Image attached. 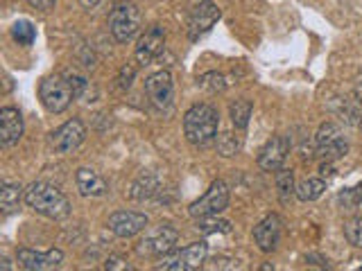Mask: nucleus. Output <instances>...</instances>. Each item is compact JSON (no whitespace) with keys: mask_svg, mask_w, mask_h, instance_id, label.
Listing matches in <instances>:
<instances>
[{"mask_svg":"<svg viewBox=\"0 0 362 271\" xmlns=\"http://www.w3.org/2000/svg\"><path fill=\"white\" fill-rule=\"evenodd\" d=\"M220 113L211 104H195L184 116V136L190 145L206 147L218 138Z\"/></svg>","mask_w":362,"mask_h":271,"instance_id":"obj_2","label":"nucleus"},{"mask_svg":"<svg viewBox=\"0 0 362 271\" xmlns=\"http://www.w3.org/2000/svg\"><path fill=\"white\" fill-rule=\"evenodd\" d=\"M100 3H102V0H79V5H82L84 9H95Z\"/></svg>","mask_w":362,"mask_h":271,"instance_id":"obj_35","label":"nucleus"},{"mask_svg":"<svg viewBox=\"0 0 362 271\" xmlns=\"http://www.w3.org/2000/svg\"><path fill=\"white\" fill-rule=\"evenodd\" d=\"M66 79L71 82V86H73V90H75V97H82V95H84V90L88 88L86 77L77 75V73H66Z\"/></svg>","mask_w":362,"mask_h":271,"instance_id":"obj_31","label":"nucleus"},{"mask_svg":"<svg viewBox=\"0 0 362 271\" xmlns=\"http://www.w3.org/2000/svg\"><path fill=\"white\" fill-rule=\"evenodd\" d=\"M21 197H25V190L18 183H3V190H0V212H3V217H9L11 212L18 210Z\"/></svg>","mask_w":362,"mask_h":271,"instance_id":"obj_19","label":"nucleus"},{"mask_svg":"<svg viewBox=\"0 0 362 271\" xmlns=\"http://www.w3.org/2000/svg\"><path fill=\"white\" fill-rule=\"evenodd\" d=\"M276 190H279V199L281 203H290L292 195H297V188H294V174L292 169H276Z\"/></svg>","mask_w":362,"mask_h":271,"instance_id":"obj_24","label":"nucleus"},{"mask_svg":"<svg viewBox=\"0 0 362 271\" xmlns=\"http://www.w3.org/2000/svg\"><path fill=\"white\" fill-rule=\"evenodd\" d=\"M86 140V124L79 118H71L59 129L50 133V145L57 154H73Z\"/></svg>","mask_w":362,"mask_h":271,"instance_id":"obj_8","label":"nucleus"},{"mask_svg":"<svg viewBox=\"0 0 362 271\" xmlns=\"http://www.w3.org/2000/svg\"><path fill=\"white\" fill-rule=\"evenodd\" d=\"M229 199H231L229 186H226L224 181H213L211 188L206 190V195L190 203L188 212H190L192 219L215 217V215H220V212L226 210V206H229Z\"/></svg>","mask_w":362,"mask_h":271,"instance_id":"obj_6","label":"nucleus"},{"mask_svg":"<svg viewBox=\"0 0 362 271\" xmlns=\"http://www.w3.org/2000/svg\"><path fill=\"white\" fill-rule=\"evenodd\" d=\"M28 3L39 11H50V9H54L57 0H28Z\"/></svg>","mask_w":362,"mask_h":271,"instance_id":"obj_32","label":"nucleus"},{"mask_svg":"<svg viewBox=\"0 0 362 271\" xmlns=\"http://www.w3.org/2000/svg\"><path fill=\"white\" fill-rule=\"evenodd\" d=\"M145 93L150 97V102L156 109H170L175 100V84H173V75L168 71H158L145 79Z\"/></svg>","mask_w":362,"mask_h":271,"instance_id":"obj_9","label":"nucleus"},{"mask_svg":"<svg viewBox=\"0 0 362 271\" xmlns=\"http://www.w3.org/2000/svg\"><path fill=\"white\" fill-rule=\"evenodd\" d=\"M9 90H11V77L5 75V93H9Z\"/></svg>","mask_w":362,"mask_h":271,"instance_id":"obj_37","label":"nucleus"},{"mask_svg":"<svg viewBox=\"0 0 362 271\" xmlns=\"http://www.w3.org/2000/svg\"><path fill=\"white\" fill-rule=\"evenodd\" d=\"M141 9L129 0H120L109 11V32L118 43H129L141 32Z\"/></svg>","mask_w":362,"mask_h":271,"instance_id":"obj_3","label":"nucleus"},{"mask_svg":"<svg viewBox=\"0 0 362 271\" xmlns=\"http://www.w3.org/2000/svg\"><path fill=\"white\" fill-rule=\"evenodd\" d=\"M39 97L48 113H64L68 107H71V102L77 100L75 90H73L71 82L66 79V75L45 77L39 86Z\"/></svg>","mask_w":362,"mask_h":271,"instance_id":"obj_5","label":"nucleus"},{"mask_svg":"<svg viewBox=\"0 0 362 271\" xmlns=\"http://www.w3.org/2000/svg\"><path fill=\"white\" fill-rule=\"evenodd\" d=\"M147 224H150V217H147L145 212H136V210H118V212H113L107 222L109 231L118 237L139 235L141 231L147 229Z\"/></svg>","mask_w":362,"mask_h":271,"instance_id":"obj_11","label":"nucleus"},{"mask_svg":"<svg viewBox=\"0 0 362 271\" xmlns=\"http://www.w3.org/2000/svg\"><path fill=\"white\" fill-rule=\"evenodd\" d=\"M305 263L317 265V267H331V265H328V260H326V258L317 255V253H308V255H305Z\"/></svg>","mask_w":362,"mask_h":271,"instance_id":"obj_34","label":"nucleus"},{"mask_svg":"<svg viewBox=\"0 0 362 271\" xmlns=\"http://www.w3.org/2000/svg\"><path fill=\"white\" fill-rule=\"evenodd\" d=\"M23 136V116L14 107L0 109V143L3 147H11L21 140Z\"/></svg>","mask_w":362,"mask_h":271,"instance_id":"obj_17","label":"nucleus"},{"mask_svg":"<svg viewBox=\"0 0 362 271\" xmlns=\"http://www.w3.org/2000/svg\"><path fill=\"white\" fill-rule=\"evenodd\" d=\"M134 77H136V66L134 64H127V66H122L120 68V75H118V88L120 90H127L134 82Z\"/></svg>","mask_w":362,"mask_h":271,"instance_id":"obj_30","label":"nucleus"},{"mask_svg":"<svg viewBox=\"0 0 362 271\" xmlns=\"http://www.w3.org/2000/svg\"><path fill=\"white\" fill-rule=\"evenodd\" d=\"M11 39H14L18 45H32L34 39H37V30L30 20H16L11 25Z\"/></svg>","mask_w":362,"mask_h":271,"instance_id":"obj_25","label":"nucleus"},{"mask_svg":"<svg viewBox=\"0 0 362 271\" xmlns=\"http://www.w3.org/2000/svg\"><path fill=\"white\" fill-rule=\"evenodd\" d=\"M199 86L211 90V93H220V90H224L226 82H224V77L218 73H206V75L199 77Z\"/></svg>","mask_w":362,"mask_h":271,"instance_id":"obj_29","label":"nucleus"},{"mask_svg":"<svg viewBox=\"0 0 362 271\" xmlns=\"http://www.w3.org/2000/svg\"><path fill=\"white\" fill-rule=\"evenodd\" d=\"M25 203L48 219H66L71 215V201L59 188H54L45 181H34L25 188Z\"/></svg>","mask_w":362,"mask_h":271,"instance_id":"obj_1","label":"nucleus"},{"mask_svg":"<svg viewBox=\"0 0 362 271\" xmlns=\"http://www.w3.org/2000/svg\"><path fill=\"white\" fill-rule=\"evenodd\" d=\"M283 222L279 215H267L254 226V242L263 253H272L281 242Z\"/></svg>","mask_w":362,"mask_h":271,"instance_id":"obj_16","label":"nucleus"},{"mask_svg":"<svg viewBox=\"0 0 362 271\" xmlns=\"http://www.w3.org/2000/svg\"><path fill=\"white\" fill-rule=\"evenodd\" d=\"M315 150L317 156L324 158L326 163H333L337 158H342L349 152V143L344 138L342 129L335 122H324L315 136Z\"/></svg>","mask_w":362,"mask_h":271,"instance_id":"obj_7","label":"nucleus"},{"mask_svg":"<svg viewBox=\"0 0 362 271\" xmlns=\"http://www.w3.org/2000/svg\"><path fill=\"white\" fill-rule=\"evenodd\" d=\"M16 260L28 271H48V269H57L64 263V251L62 248H50V251L41 253L34 251V248H18Z\"/></svg>","mask_w":362,"mask_h":271,"instance_id":"obj_14","label":"nucleus"},{"mask_svg":"<svg viewBox=\"0 0 362 271\" xmlns=\"http://www.w3.org/2000/svg\"><path fill=\"white\" fill-rule=\"evenodd\" d=\"M209 255V244L199 240L184 248H173L170 253L161 255V263L156 265V271H195L204 265Z\"/></svg>","mask_w":362,"mask_h":271,"instance_id":"obj_4","label":"nucleus"},{"mask_svg":"<svg viewBox=\"0 0 362 271\" xmlns=\"http://www.w3.org/2000/svg\"><path fill=\"white\" fill-rule=\"evenodd\" d=\"M344 237H346L349 244L362 248V215L344 224Z\"/></svg>","mask_w":362,"mask_h":271,"instance_id":"obj_28","label":"nucleus"},{"mask_svg":"<svg viewBox=\"0 0 362 271\" xmlns=\"http://www.w3.org/2000/svg\"><path fill=\"white\" fill-rule=\"evenodd\" d=\"M105 269H129V265L124 263L122 258H118V255H111L107 263H105Z\"/></svg>","mask_w":362,"mask_h":271,"instance_id":"obj_33","label":"nucleus"},{"mask_svg":"<svg viewBox=\"0 0 362 271\" xmlns=\"http://www.w3.org/2000/svg\"><path fill=\"white\" fill-rule=\"evenodd\" d=\"M339 206H342L344 210H356L360 206V201H362V183L356 186V188H349L344 192H339Z\"/></svg>","mask_w":362,"mask_h":271,"instance_id":"obj_26","label":"nucleus"},{"mask_svg":"<svg viewBox=\"0 0 362 271\" xmlns=\"http://www.w3.org/2000/svg\"><path fill=\"white\" fill-rule=\"evenodd\" d=\"M75 183L82 197H105L107 195V181L102 179L95 169L90 167H79L75 172Z\"/></svg>","mask_w":362,"mask_h":271,"instance_id":"obj_18","label":"nucleus"},{"mask_svg":"<svg viewBox=\"0 0 362 271\" xmlns=\"http://www.w3.org/2000/svg\"><path fill=\"white\" fill-rule=\"evenodd\" d=\"M0 267H3L5 271H7V269H11V265H9V260H7V258H3V265H0Z\"/></svg>","mask_w":362,"mask_h":271,"instance_id":"obj_38","label":"nucleus"},{"mask_svg":"<svg viewBox=\"0 0 362 271\" xmlns=\"http://www.w3.org/2000/svg\"><path fill=\"white\" fill-rule=\"evenodd\" d=\"M215 147H218L220 156L224 158H231L235 154H240L243 150V136L240 133H233V131H222L218 133V138H215Z\"/></svg>","mask_w":362,"mask_h":271,"instance_id":"obj_21","label":"nucleus"},{"mask_svg":"<svg viewBox=\"0 0 362 271\" xmlns=\"http://www.w3.org/2000/svg\"><path fill=\"white\" fill-rule=\"evenodd\" d=\"M197 229L204 233V235H211V233H229L231 231V224L226 219H218V215L215 217H206V219H199V226Z\"/></svg>","mask_w":362,"mask_h":271,"instance_id":"obj_27","label":"nucleus"},{"mask_svg":"<svg viewBox=\"0 0 362 271\" xmlns=\"http://www.w3.org/2000/svg\"><path fill=\"white\" fill-rule=\"evenodd\" d=\"M156 192H158V181H156V176L143 172V174L132 183L129 197H132L134 201H147V199H152V197L156 195Z\"/></svg>","mask_w":362,"mask_h":271,"instance_id":"obj_20","label":"nucleus"},{"mask_svg":"<svg viewBox=\"0 0 362 271\" xmlns=\"http://www.w3.org/2000/svg\"><path fill=\"white\" fill-rule=\"evenodd\" d=\"M356 97H358V104L362 109V77L358 79V84H356Z\"/></svg>","mask_w":362,"mask_h":271,"instance_id":"obj_36","label":"nucleus"},{"mask_svg":"<svg viewBox=\"0 0 362 271\" xmlns=\"http://www.w3.org/2000/svg\"><path fill=\"white\" fill-rule=\"evenodd\" d=\"M165 48V32L161 25H152L147 28L143 34L139 43H136V61H139L141 66H150L158 54L163 52Z\"/></svg>","mask_w":362,"mask_h":271,"instance_id":"obj_13","label":"nucleus"},{"mask_svg":"<svg viewBox=\"0 0 362 271\" xmlns=\"http://www.w3.org/2000/svg\"><path fill=\"white\" fill-rule=\"evenodd\" d=\"M177 240H179L177 229H173L170 224H161L154 235L145 237L143 242H139L136 251H139L141 255H158L161 258V255L173 251V248H177Z\"/></svg>","mask_w":362,"mask_h":271,"instance_id":"obj_10","label":"nucleus"},{"mask_svg":"<svg viewBox=\"0 0 362 271\" xmlns=\"http://www.w3.org/2000/svg\"><path fill=\"white\" fill-rule=\"evenodd\" d=\"M218 20H220V9H218V5H213V0H199V5L195 7V11H192L190 20H188V39L190 41H197Z\"/></svg>","mask_w":362,"mask_h":271,"instance_id":"obj_15","label":"nucleus"},{"mask_svg":"<svg viewBox=\"0 0 362 271\" xmlns=\"http://www.w3.org/2000/svg\"><path fill=\"white\" fill-rule=\"evenodd\" d=\"M252 111H254V107L249 100H235L229 104V116H231V122L238 131L247 129L249 118H252Z\"/></svg>","mask_w":362,"mask_h":271,"instance_id":"obj_22","label":"nucleus"},{"mask_svg":"<svg viewBox=\"0 0 362 271\" xmlns=\"http://www.w3.org/2000/svg\"><path fill=\"white\" fill-rule=\"evenodd\" d=\"M326 192V181L324 179H305L297 186V197L301 201H317Z\"/></svg>","mask_w":362,"mask_h":271,"instance_id":"obj_23","label":"nucleus"},{"mask_svg":"<svg viewBox=\"0 0 362 271\" xmlns=\"http://www.w3.org/2000/svg\"><path fill=\"white\" fill-rule=\"evenodd\" d=\"M288 154H290L288 136H272L258 154V167L265 169V172H276L286 163Z\"/></svg>","mask_w":362,"mask_h":271,"instance_id":"obj_12","label":"nucleus"}]
</instances>
